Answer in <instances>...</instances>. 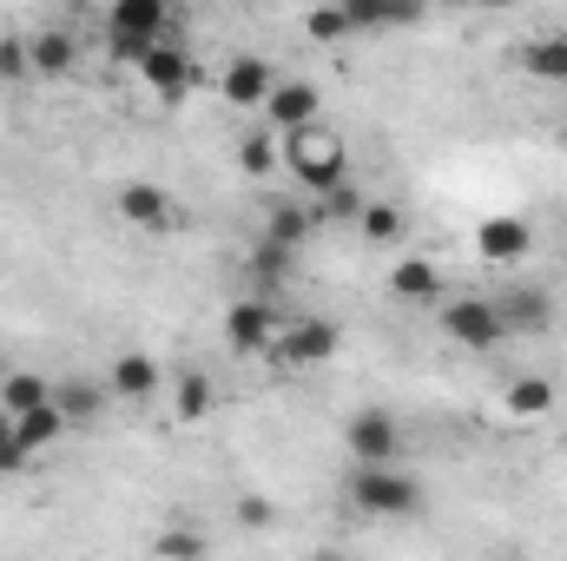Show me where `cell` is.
I'll list each match as a JSON object with an SVG mask.
<instances>
[{
	"mask_svg": "<svg viewBox=\"0 0 567 561\" xmlns=\"http://www.w3.org/2000/svg\"><path fill=\"white\" fill-rule=\"evenodd\" d=\"M278 165H284V133L265 126V133H245V140H238V172H245V178H271Z\"/></svg>",
	"mask_w": 567,
	"mask_h": 561,
	"instance_id": "cell-22",
	"label": "cell"
},
{
	"mask_svg": "<svg viewBox=\"0 0 567 561\" xmlns=\"http://www.w3.org/2000/svg\"><path fill=\"white\" fill-rule=\"evenodd\" d=\"M284 165H290V178H297V185L323 192V185L350 178V145H343V133H337V126L310 120V126L284 133Z\"/></svg>",
	"mask_w": 567,
	"mask_h": 561,
	"instance_id": "cell-1",
	"label": "cell"
},
{
	"mask_svg": "<svg viewBox=\"0 0 567 561\" xmlns=\"http://www.w3.org/2000/svg\"><path fill=\"white\" fill-rule=\"evenodd\" d=\"M442 337L462 344V350H495V344L508 337L502 304H495V297H449V304H442Z\"/></svg>",
	"mask_w": 567,
	"mask_h": 561,
	"instance_id": "cell-4",
	"label": "cell"
},
{
	"mask_svg": "<svg viewBox=\"0 0 567 561\" xmlns=\"http://www.w3.org/2000/svg\"><path fill=\"white\" fill-rule=\"evenodd\" d=\"M495 304H502V324H508V330H548V324H555V304H548V290H535V284H515V290H502Z\"/></svg>",
	"mask_w": 567,
	"mask_h": 561,
	"instance_id": "cell-17",
	"label": "cell"
},
{
	"mask_svg": "<svg viewBox=\"0 0 567 561\" xmlns=\"http://www.w3.org/2000/svg\"><path fill=\"white\" fill-rule=\"evenodd\" d=\"M522 73L542 86H567V33H535L522 47Z\"/></svg>",
	"mask_w": 567,
	"mask_h": 561,
	"instance_id": "cell-18",
	"label": "cell"
},
{
	"mask_svg": "<svg viewBox=\"0 0 567 561\" xmlns=\"http://www.w3.org/2000/svg\"><path fill=\"white\" fill-rule=\"evenodd\" d=\"M357 232H363V245H396V238H403V205H390V198H363Z\"/></svg>",
	"mask_w": 567,
	"mask_h": 561,
	"instance_id": "cell-23",
	"label": "cell"
},
{
	"mask_svg": "<svg viewBox=\"0 0 567 561\" xmlns=\"http://www.w3.org/2000/svg\"><path fill=\"white\" fill-rule=\"evenodd\" d=\"M323 212H330V218H343V225H357V212H363V185H350V178L323 185Z\"/></svg>",
	"mask_w": 567,
	"mask_h": 561,
	"instance_id": "cell-30",
	"label": "cell"
},
{
	"mask_svg": "<svg viewBox=\"0 0 567 561\" xmlns=\"http://www.w3.org/2000/svg\"><path fill=\"white\" fill-rule=\"evenodd\" d=\"M528 245H535V232H528V218H482L475 225V252L488 258V265H522L528 258Z\"/></svg>",
	"mask_w": 567,
	"mask_h": 561,
	"instance_id": "cell-10",
	"label": "cell"
},
{
	"mask_svg": "<svg viewBox=\"0 0 567 561\" xmlns=\"http://www.w3.org/2000/svg\"><path fill=\"white\" fill-rule=\"evenodd\" d=\"M278 324L284 317L265 304V297H238V304L225 310V344H231V357H271Z\"/></svg>",
	"mask_w": 567,
	"mask_h": 561,
	"instance_id": "cell-6",
	"label": "cell"
},
{
	"mask_svg": "<svg viewBox=\"0 0 567 561\" xmlns=\"http://www.w3.org/2000/svg\"><path fill=\"white\" fill-rule=\"evenodd\" d=\"M27 53H33V73H40V80H66V73L80 67V40H73L66 27H33V33H27Z\"/></svg>",
	"mask_w": 567,
	"mask_h": 561,
	"instance_id": "cell-14",
	"label": "cell"
},
{
	"mask_svg": "<svg viewBox=\"0 0 567 561\" xmlns=\"http://www.w3.org/2000/svg\"><path fill=\"white\" fill-rule=\"evenodd\" d=\"M106 397H113V384H93V377H66V384H53V404L66 410V422L106 417Z\"/></svg>",
	"mask_w": 567,
	"mask_h": 561,
	"instance_id": "cell-19",
	"label": "cell"
},
{
	"mask_svg": "<svg viewBox=\"0 0 567 561\" xmlns=\"http://www.w3.org/2000/svg\"><path fill=\"white\" fill-rule=\"evenodd\" d=\"M265 238H278V245H303V238H310V212H303V205H271Z\"/></svg>",
	"mask_w": 567,
	"mask_h": 561,
	"instance_id": "cell-27",
	"label": "cell"
},
{
	"mask_svg": "<svg viewBox=\"0 0 567 561\" xmlns=\"http://www.w3.org/2000/svg\"><path fill=\"white\" fill-rule=\"evenodd\" d=\"M290 265H297V245H278V238H258V252H251V272L265 284L290 278Z\"/></svg>",
	"mask_w": 567,
	"mask_h": 561,
	"instance_id": "cell-28",
	"label": "cell"
},
{
	"mask_svg": "<svg viewBox=\"0 0 567 561\" xmlns=\"http://www.w3.org/2000/svg\"><path fill=\"white\" fill-rule=\"evenodd\" d=\"M7 422H13V417H7V410H0V442H7Z\"/></svg>",
	"mask_w": 567,
	"mask_h": 561,
	"instance_id": "cell-34",
	"label": "cell"
},
{
	"mask_svg": "<svg viewBox=\"0 0 567 561\" xmlns=\"http://www.w3.org/2000/svg\"><path fill=\"white\" fill-rule=\"evenodd\" d=\"M337 350H343V330L330 317H290V324H278V344H271V357L290 364V370H317Z\"/></svg>",
	"mask_w": 567,
	"mask_h": 561,
	"instance_id": "cell-5",
	"label": "cell"
},
{
	"mask_svg": "<svg viewBox=\"0 0 567 561\" xmlns=\"http://www.w3.org/2000/svg\"><path fill=\"white\" fill-rule=\"evenodd\" d=\"M152 40H172V0H113L106 13V53L140 67Z\"/></svg>",
	"mask_w": 567,
	"mask_h": 561,
	"instance_id": "cell-2",
	"label": "cell"
},
{
	"mask_svg": "<svg viewBox=\"0 0 567 561\" xmlns=\"http://www.w3.org/2000/svg\"><path fill=\"white\" fill-rule=\"evenodd\" d=\"M350 13L357 33H396V27H416L423 20V0H337Z\"/></svg>",
	"mask_w": 567,
	"mask_h": 561,
	"instance_id": "cell-15",
	"label": "cell"
},
{
	"mask_svg": "<svg viewBox=\"0 0 567 561\" xmlns=\"http://www.w3.org/2000/svg\"><path fill=\"white\" fill-rule=\"evenodd\" d=\"M508 417H522V422H535V417H548L555 404H561V390H555V377H515L508 384Z\"/></svg>",
	"mask_w": 567,
	"mask_h": 561,
	"instance_id": "cell-20",
	"label": "cell"
},
{
	"mask_svg": "<svg viewBox=\"0 0 567 561\" xmlns=\"http://www.w3.org/2000/svg\"><path fill=\"white\" fill-rule=\"evenodd\" d=\"M238 522H245V529H265V522H271V502H265V496H245V502H238Z\"/></svg>",
	"mask_w": 567,
	"mask_h": 561,
	"instance_id": "cell-32",
	"label": "cell"
},
{
	"mask_svg": "<svg viewBox=\"0 0 567 561\" xmlns=\"http://www.w3.org/2000/svg\"><path fill=\"white\" fill-rule=\"evenodd\" d=\"M140 80L158 100H185V93L198 86V67H192V53H185L178 40H152L145 60H140Z\"/></svg>",
	"mask_w": 567,
	"mask_h": 561,
	"instance_id": "cell-7",
	"label": "cell"
},
{
	"mask_svg": "<svg viewBox=\"0 0 567 561\" xmlns=\"http://www.w3.org/2000/svg\"><path fill=\"white\" fill-rule=\"evenodd\" d=\"M158 555H205V536H192V529H165V536H158Z\"/></svg>",
	"mask_w": 567,
	"mask_h": 561,
	"instance_id": "cell-31",
	"label": "cell"
},
{
	"mask_svg": "<svg viewBox=\"0 0 567 561\" xmlns=\"http://www.w3.org/2000/svg\"><path fill=\"white\" fill-rule=\"evenodd\" d=\"M33 73V53H27V40L20 33H0V86H20Z\"/></svg>",
	"mask_w": 567,
	"mask_h": 561,
	"instance_id": "cell-29",
	"label": "cell"
},
{
	"mask_svg": "<svg viewBox=\"0 0 567 561\" xmlns=\"http://www.w3.org/2000/svg\"><path fill=\"white\" fill-rule=\"evenodd\" d=\"M310 120H323L317 80H278V86L265 93V126H271V133H297V126H310Z\"/></svg>",
	"mask_w": 567,
	"mask_h": 561,
	"instance_id": "cell-9",
	"label": "cell"
},
{
	"mask_svg": "<svg viewBox=\"0 0 567 561\" xmlns=\"http://www.w3.org/2000/svg\"><path fill=\"white\" fill-rule=\"evenodd\" d=\"M343 442H350L357 462H403V422L390 410H357L350 429H343Z\"/></svg>",
	"mask_w": 567,
	"mask_h": 561,
	"instance_id": "cell-8",
	"label": "cell"
},
{
	"mask_svg": "<svg viewBox=\"0 0 567 561\" xmlns=\"http://www.w3.org/2000/svg\"><path fill=\"white\" fill-rule=\"evenodd\" d=\"M158 384H165V370H158L145 350H120V357H113V397H126V404H152Z\"/></svg>",
	"mask_w": 567,
	"mask_h": 561,
	"instance_id": "cell-16",
	"label": "cell"
},
{
	"mask_svg": "<svg viewBox=\"0 0 567 561\" xmlns=\"http://www.w3.org/2000/svg\"><path fill=\"white\" fill-rule=\"evenodd\" d=\"M47 397H53V384L33 377V370H7V384H0V410H7V417H20V410H33V404H47Z\"/></svg>",
	"mask_w": 567,
	"mask_h": 561,
	"instance_id": "cell-25",
	"label": "cell"
},
{
	"mask_svg": "<svg viewBox=\"0 0 567 561\" xmlns=\"http://www.w3.org/2000/svg\"><path fill=\"white\" fill-rule=\"evenodd\" d=\"M303 33H310L317 47H337V40H350L357 27H350V13H343L337 0H323V7H310V13H303Z\"/></svg>",
	"mask_w": 567,
	"mask_h": 561,
	"instance_id": "cell-26",
	"label": "cell"
},
{
	"mask_svg": "<svg viewBox=\"0 0 567 561\" xmlns=\"http://www.w3.org/2000/svg\"><path fill=\"white\" fill-rule=\"evenodd\" d=\"M482 7H522V0H482Z\"/></svg>",
	"mask_w": 567,
	"mask_h": 561,
	"instance_id": "cell-33",
	"label": "cell"
},
{
	"mask_svg": "<svg viewBox=\"0 0 567 561\" xmlns=\"http://www.w3.org/2000/svg\"><path fill=\"white\" fill-rule=\"evenodd\" d=\"M271 86H278V67L258 60V53H238V60L225 67V80H218V93H225L231 106H265Z\"/></svg>",
	"mask_w": 567,
	"mask_h": 561,
	"instance_id": "cell-11",
	"label": "cell"
},
{
	"mask_svg": "<svg viewBox=\"0 0 567 561\" xmlns=\"http://www.w3.org/2000/svg\"><path fill=\"white\" fill-rule=\"evenodd\" d=\"M350 502H357L363 516H416V509H423V482L403 476V462H357Z\"/></svg>",
	"mask_w": 567,
	"mask_h": 561,
	"instance_id": "cell-3",
	"label": "cell"
},
{
	"mask_svg": "<svg viewBox=\"0 0 567 561\" xmlns=\"http://www.w3.org/2000/svg\"><path fill=\"white\" fill-rule=\"evenodd\" d=\"M113 205H120V218L140 225V232H165V225H172V198H165V185H152V178H126Z\"/></svg>",
	"mask_w": 567,
	"mask_h": 561,
	"instance_id": "cell-12",
	"label": "cell"
},
{
	"mask_svg": "<svg viewBox=\"0 0 567 561\" xmlns=\"http://www.w3.org/2000/svg\"><path fill=\"white\" fill-rule=\"evenodd\" d=\"M390 297H396V304H442V297H449V278H442V265H429V258H396V265H390Z\"/></svg>",
	"mask_w": 567,
	"mask_h": 561,
	"instance_id": "cell-13",
	"label": "cell"
},
{
	"mask_svg": "<svg viewBox=\"0 0 567 561\" xmlns=\"http://www.w3.org/2000/svg\"><path fill=\"white\" fill-rule=\"evenodd\" d=\"M172 397H178L172 410H178L185 422L212 417V404H218V390H212V377H205V370H178V384H172Z\"/></svg>",
	"mask_w": 567,
	"mask_h": 561,
	"instance_id": "cell-24",
	"label": "cell"
},
{
	"mask_svg": "<svg viewBox=\"0 0 567 561\" xmlns=\"http://www.w3.org/2000/svg\"><path fill=\"white\" fill-rule=\"evenodd\" d=\"M13 429H20V442H27V449H47V442H60V436H66L73 422H66V410H60V404L47 397V404L20 410V417H13Z\"/></svg>",
	"mask_w": 567,
	"mask_h": 561,
	"instance_id": "cell-21",
	"label": "cell"
},
{
	"mask_svg": "<svg viewBox=\"0 0 567 561\" xmlns=\"http://www.w3.org/2000/svg\"><path fill=\"white\" fill-rule=\"evenodd\" d=\"M0 384H7V364H0Z\"/></svg>",
	"mask_w": 567,
	"mask_h": 561,
	"instance_id": "cell-35",
	"label": "cell"
}]
</instances>
